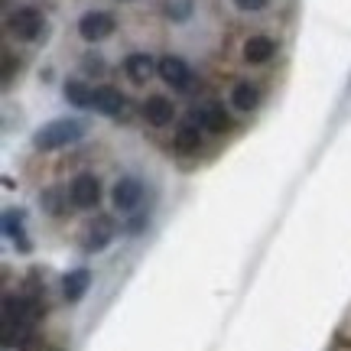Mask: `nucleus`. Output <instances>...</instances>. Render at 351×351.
I'll return each instance as SVG.
<instances>
[{
	"label": "nucleus",
	"instance_id": "412c9836",
	"mask_svg": "<svg viewBox=\"0 0 351 351\" xmlns=\"http://www.w3.org/2000/svg\"><path fill=\"white\" fill-rule=\"evenodd\" d=\"M143 225H147V218H143V215H134V218L127 221V234H140Z\"/></svg>",
	"mask_w": 351,
	"mask_h": 351
},
{
	"label": "nucleus",
	"instance_id": "20e7f679",
	"mask_svg": "<svg viewBox=\"0 0 351 351\" xmlns=\"http://www.w3.org/2000/svg\"><path fill=\"white\" fill-rule=\"evenodd\" d=\"M69 192H72V205H75V208H95L98 199H101L98 179H95V176H88V173L75 176V182H72Z\"/></svg>",
	"mask_w": 351,
	"mask_h": 351
},
{
	"label": "nucleus",
	"instance_id": "f257e3e1",
	"mask_svg": "<svg viewBox=\"0 0 351 351\" xmlns=\"http://www.w3.org/2000/svg\"><path fill=\"white\" fill-rule=\"evenodd\" d=\"M82 134H85V124H82V121L62 117V121H49V124L33 137V143H36L39 150H59V147H69V143L82 140Z\"/></svg>",
	"mask_w": 351,
	"mask_h": 351
},
{
	"label": "nucleus",
	"instance_id": "6e6552de",
	"mask_svg": "<svg viewBox=\"0 0 351 351\" xmlns=\"http://www.w3.org/2000/svg\"><path fill=\"white\" fill-rule=\"evenodd\" d=\"M111 199L121 212H134V208L140 205V199H143V186H140L137 179H121V182L114 186Z\"/></svg>",
	"mask_w": 351,
	"mask_h": 351
},
{
	"label": "nucleus",
	"instance_id": "aec40b11",
	"mask_svg": "<svg viewBox=\"0 0 351 351\" xmlns=\"http://www.w3.org/2000/svg\"><path fill=\"white\" fill-rule=\"evenodd\" d=\"M267 3H270V0H234V7H241V10H263V7H267Z\"/></svg>",
	"mask_w": 351,
	"mask_h": 351
},
{
	"label": "nucleus",
	"instance_id": "dca6fc26",
	"mask_svg": "<svg viewBox=\"0 0 351 351\" xmlns=\"http://www.w3.org/2000/svg\"><path fill=\"white\" fill-rule=\"evenodd\" d=\"M231 101H234L238 111H254L257 101H261V91L254 85H247V82H241V85H234V91H231Z\"/></svg>",
	"mask_w": 351,
	"mask_h": 351
},
{
	"label": "nucleus",
	"instance_id": "f8f14e48",
	"mask_svg": "<svg viewBox=\"0 0 351 351\" xmlns=\"http://www.w3.org/2000/svg\"><path fill=\"white\" fill-rule=\"evenodd\" d=\"M274 52H276V43L270 36H251L247 43H244V59L254 62V65L274 59Z\"/></svg>",
	"mask_w": 351,
	"mask_h": 351
},
{
	"label": "nucleus",
	"instance_id": "f03ea898",
	"mask_svg": "<svg viewBox=\"0 0 351 351\" xmlns=\"http://www.w3.org/2000/svg\"><path fill=\"white\" fill-rule=\"evenodd\" d=\"M46 29V20H43V13L33 10V7H23V10H16L10 13V33L16 39H36L39 33Z\"/></svg>",
	"mask_w": 351,
	"mask_h": 351
},
{
	"label": "nucleus",
	"instance_id": "4468645a",
	"mask_svg": "<svg viewBox=\"0 0 351 351\" xmlns=\"http://www.w3.org/2000/svg\"><path fill=\"white\" fill-rule=\"evenodd\" d=\"M199 124H205L212 134H225L228 127H231V121H228V114L221 104H205L199 111Z\"/></svg>",
	"mask_w": 351,
	"mask_h": 351
},
{
	"label": "nucleus",
	"instance_id": "5701e85b",
	"mask_svg": "<svg viewBox=\"0 0 351 351\" xmlns=\"http://www.w3.org/2000/svg\"><path fill=\"white\" fill-rule=\"evenodd\" d=\"M13 69H16L13 56H3V82H10V78H13Z\"/></svg>",
	"mask_w": 351,
	"mask_h": 351
},
{
	"label": "nucleus",
	"instance_id": "1a4fd4ad",
	"mask_svg": "<svg viewBox=\"0 0 351 351\" xmlns=\"http://www.w3.org/2000/svg\"><path fill=\"white\" fill-rule=\"evenodd\" d=\"M91 108L101 114H108V117H117V114L124 111V95L117 91V88H95V98H91Z\"/></svg>",
	"mask_w": 351,
	"mask_h": 351
},
{
	"label": "nucleus",
	"instance_id": "9b49d317",
	"mask_svg": "<svg viewBox=\"0 0 351 351\" xmlns=\"http://www.w3.org/2000/svg\"><path fill=\"white\" fill-rule=\"evenodd\" d=\"M124 72H127L130 82L143 85V82H150V75L156 72V62H153L147 52H134V56H127L124 59Z\"/></svg>",
	"mask_w": 351,
	"mask_h": 351
},
{
	"label": "nucleus",
	"instance_id": "0eeeda50",
	"mask_svg": "<svg viewBox=\"0 0 351 351\" xmlns=\"http://www.w3.org/2000/svg\"><path fill=\"white\" fill-rule=\"evenodd\" d=\"M39 315V306L33 300H23V296H7L3 300V322H33Z\"/></svg>",
	"mask_w": 351,
	"mask_h": 351
},
{
	"label": "nucleus",
	"instance_id": "f3484780",
	"mask_svg": "<svg viewBox=\"0 0 351 351\" xmlns=\"http://www.w3.org/2000/svg\"><path fill=\"white\" fill-rule=\"evenodd\" d=\"M202 147V134L199 127H179V134H176V150L179 153H195Z\"/></svg>",
	"mask_w": 351,
	"mask_h": 351
},
{
	"label": "nucleus",
	"instance_id": "a211bd4d",
	"mask_svg": "<svg viewBox=\"0 0 351 351\" xmlns=\"http://www.w3.org/2000/svg\"><path fill=\"white\" fill-rule=\"evenodd\" d=\"M65 98L72 101L75 108H91V98H95V91H91L85 82H69V85H65Z\"/></svg>",
	"mask_w": 351,
	"mask_h": 351
},
{
	"label": "nucleus",
	"instance_id": "423d86ee",
	"mask_svg": "<svg viewBox=\"0 0 351 351\" xmlns=\"http://www.w3.org/2000/svg\"><path fill=\"white\" fill-rule=\"evenodd\" d=\"M156 72H160V78H163L166 85H173V88H186L189 82H192L189 65L182 62V59H176V56H163V59L156 62Z\"/></svg>",
	"mask_w": 351,
	"mask_h": 351
},
{
	"label": "nucleus",
	"instance_id": "6ab92c4d",
	"mask_svg": "<svg viewBox=\"0 0 351 351\" xmlns=\"http://www.w3.org/2000/svg\"><path fill=\"white\" fill-rule=\"evenodd\" d=\"M166 16L176 20V23H182L192 16V0H166Z\"/></svg>",
	"mask_w": 351,
	"mask_h": 351
},
{
	"label": "nucleus",
	"instance_id": "2eb2a0df",
	"mask_svg": "<svg viewBox=\"0 0 351 351\" xmlns=\"http://www.w3.org/2000/svg\"><path fill=\"white\" fill-rule=\"evenodd\" d=\"M69 202H72V192H65V189H59V186H52L43 192V208L49 215H62L65 208H69Z\"/></svg>",
	"mask_w": 351,
	"mask_h": 351
},
{
	"label": "nucleus",
	"instance_id": "ddd939ff",
	"mask_svg": "<svg viewBox=\"0 0 351 351\" xmlns=\"http://www.w3.org/2000/svg\"><path fill=\"white\" fill-rule=\"evenodd\" d=\"M88 287H91V274H88L85 267H82V270H72V274L62 280V293H65V300L69 302L82 300V296L88 293Z\"/></svg>",
	"mask_w": 351,
	"mask_h": 351
},
{
	"label": "nucleus",
	"instance_id": "4be33fe9",
	"mask_svg": "<svg viewBox=\"0 0 351 351\" xmlns=\"http://www.w3.org/2000/svg\"><path fill=\"white\" fill-rule=\"evenodd\" d=\"M85 69L88 72H104V62H101L98 56H85Z\"/></svg>",
	"mask_w": 351,
	"mask_h": 351
},
{
	"label": "nucleus",
	"instance_id": "39448f33",
	"mask_svg": "<svg viewBox=\"0 0 351 351\" xmlns=\"http://www.w3.org/2000/svg\"><path fill=\"white\" fill-rule=\"evenodd\" d=\"M114 238V221L111 218H98V221H91V225L85 228V234H82V247L91 254L104 251L108 244H111Z\"/></svg>",
	"mask_w": 351,
	"mask_h": 351
},
{
	"label": "nucleus",
	"instance_id": "7ed1b4c3",
	"mask_svg": "<svg viewBox=\"0 0 351 351\" xmlns=\"http://www.w3.org/2000/svg\"><path fill=\"white\" fill-rule=\"evenodd\" d=\"M78 33H82V39H88V43H101V39H108L114 33V16L104 10L85 13V16L78 20Z\"/></svg>",
	"mask_w": 351,
	"mask_h": 351
},
{
	"label": "nucleus",
	"instance_id": "9d476101",
	"mask_svg": "<svg viewBox=\"0 0 351 351\" xmlns=\"http://www.w3.org/2000/svg\"><path fill=\"white\" fill-rule=\"evenodd\" d=\"M173 101L163 98V95H153V98H147V104H143V117L150 121L153 127H166L169 121H173Z\"/></svg>",
	"mask_w": 351,
	"mask_h": 351
}]
</instances>
